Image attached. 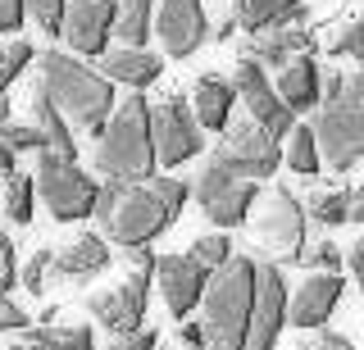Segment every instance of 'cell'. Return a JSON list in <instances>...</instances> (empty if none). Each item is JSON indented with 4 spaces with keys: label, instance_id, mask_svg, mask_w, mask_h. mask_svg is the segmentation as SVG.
Here are the masks:
<instances>
[{
    "label": "cell",
    "instance_id": "obj_12",
    "mask_svg": "<svg viewBox=\"0 0 364 350\" xmlns=\"http://www.w3.org/2000/svg\"><path fill=\"white\" fill-rule=\"evenodd\" d=\"M232 82H237V92H242V105L250 109V119L259 123L264 132H273V137H287L291 128V109H287V100L278 96V82H269L264 69H259L255 60H237V73H232Z\"/></svg>",
    "mask_w": 364,
    "mask_h": 350
},
{
    "label": "cell",
    "instance_id": "obj_20",
    "mask_svg": "<svg viewBox=\"0 0 364 350\" xmlns=\"http://www.w3.org/2000/svg\"><path fill=\"white\" fill-rule=\"evenodd\" d=\"M278 96L287 100L291 114H305V109L323 105V69L314 64V55H296L278 73Z\"/></svg>",
    "mask_w": 364,
    "mask_h": 350
},
{
    "label": "cell",
    "instance_id": "obj_2",
    "mask_svg": "<svg viewBox=\"0 0 364 350\" xmlns=\"http://www.w3.org/2000/svg\"><path fill=\"white\" fill-rule=\"evenodd\" d=\"M155 105H146L141 92L123 96L109 128L96 141V168L105 182H146L155 177Z\"/></svg>",
    "mask_w": 364,
    "mask_h": 350
},
{
    "label": "cell",
    "instance_id": "obj_21",
    "mask_svg": "<svg viewBox=\"0 0 364 350\" xmlns=\"http://www.w3.org/2000/svg\"><path fill=\"white\" fill-rule=\"evenodd\" d=\"M237 82L232 77H219V73H205L196 82V92H191V105H196V119L200 128L210 132H228L232 128V105H237Z\"/></svg>",
    "mask_w": 364,
    "mask_h": 350
},
{
    "label": "cell",
    "instance_id": "obj_19",
    "mask_svg": "<svg viewBox=\"0 0 364 350\" xmlns=\"http://www.w3.org/2000/svg\"><path fill=\"white\" fill-rule=\"evenodd\" d=\"M100 268H109V241L100 232H87V236H77V241H68V246L55 251L50 273L60 282H87V278H96Z\"/></svg>",
    "mask_w": 364,
    "mask_h": 350
},
{
    "label": "cell",
    "instance_id": "obj_28",
    "mask_svg": "<svg viewBox=\"0 0 364 350\" xmlns=\"http://www.w3.org/2000/svg\"><path fill=\"white\" fill-rule=\"evenodd\" d=\"M287 164L296 168V173H305V177H314V173H318V164H323V151H318L314 128H296V132H291Z\"/></svg>",
    "mask_w": 364,
    "mask_h": 350
},
{
    "label": "cell",
    "instance_id": "obj_27",
    "mask_svg": "<svg viewBox=\"0 0 364 350\" xmlns=\"http://www.w3.org/2000/svg\"><path fill=\"white\" fill-rule=\"evenodd\" d=\"M5 214L18 223H32V214H37V173H14L5 187Z\"/></svg>",
    "mask_w": 364,
    "mask_h": 350
},
{
    "label": "cell",
    "instance_id": "obj_22",
    "mask_svg": "<svg viewBox=\"0 0 364 350\" xmlns=\"http://www.w3.org/2000/svg\"><path fill=\"white\" fill-rule=\"evenodd\" d=\"M100 73H105L109 82L132 87V92H146V87H151L155 77L164 73V60H159V55H151V50L119 46V50H109L105 60H100Z\"/></svg>",
    "mask_w": 364,
    "mask_h": 350
},
{
    "label": "cell",
    "instance_id": "obj_16",
    "mask_svg": "<svg viewBox=\"0 0 364 350\" xmlns=\"http://www.w3.org/2000/svg\"><path fill=\"white\" fill-rule=\"evenodd\" d=\"M114 23H119V0H73L64 18V41L77 55H105Z\"/></svg>",
    "mask_w": 364,
    "mask_h": 350
},
{
    "label": "cell",
    "instance_id": "obj_44",
    "mask_svg": "<svg viewBox=\"0 0 364 350\" xmlns=\"http://www.w3.org/2000/svg\"><path fill=\"white\" fill-rule=\"evenodd\" d=\"M28 323H32V319H28V314H23L18 305L5 296V305H0V327H5V332H23Z\"/></svg>",
    "mask_w": 364,
    "mask_h": 350
},
{
    "label": "cell",
    "instance_id": "obj_17",
    "mask_svg": "<svg viewBox=\"0 0 364 350\" xmlns=\"http://www.w3.org/2000/svg\"><path fill=\"white\" fill-rule=\"evenodd\" d=\"M305 23H310V14H305V5H301L287 23H278V28L259 32V37H250L246 50H242V60H255L259 69H278L282 73L296 55H305V46H310V32H305Z\"/></svg>",
    "mask_w": 364,
    "mask_h": 350
},
{
    "label": "cell",
    "instance_id": "obj_30",
    "mask_svg": "<svg viewBox=\"0 0 364 350\" xmlns=\"http://www.w3.org/2000/svg\"><path fill=\"white\" fill-rule=\"evenodd\" d=\"M191 255L200 259L205 268H210V273H219V268H228L232 264V241H228L223 232H210V236H196V246H191Z\"/></svg>",
    "mask_w": 364,
    "mask_h": 350
},
{
    "label": "cell",
    "instance_id": "obj_46",
    "mask_svg": "<svg viewBox=\"0 0 364 350\" xmlns=\"http://www.w3.org/2000/svg\"><path fill=\"white\" fill-rule=\"evenodd\" d=\"M350 223H360V228H364V177L355 182V196H350Z\"/></svg>",
    "mask_w": 364,
    "mask_h": 350
},
{
    "label": "cell",
    "instance_id": "obj_3",
    "mask_svg": "<svg viewBox=\"0 0 364 350\" xmlns=\"http://www.w3.org/2000/svg\"><path fill=\"white\" fill-rule=\"evenodd\" d=\"M255 287H259V264L250 255H237L228 268L210 278L205 291V332L210 350H246L250 346V314H255Z\"/></svg>",
    "mask_w": 364,
    "mask_h": 350
},
{
    "label": "cell",
    "instance_id": "obj_40",
    "mask_svg": "<svg viewBox=\"0 0 364 350\" xmlns=\"http://www.w3.org/2000/svg\"><path fill=\"white\" fill-rule=\"evenodd\" d=\"M28 14H32L28 0H0V28H5V32H18Z\"/></svg>",
    "mask_w": 364,
    "mask_h": 350
},
{
    "label": "cell",
    "instance_id": "obj_5",
    "mask_svg": "<svg viewBox=\"0 0 364 350\" xmlns=\"http://www.w3.org/2000/svg\"><path fill=\"white\" fill-rule=\"evenodd\" d=\"M37 191L46 200V209L60 223H77V219H96V200H100V182L87 177L77 160H64L55 151L37 155Z\"/></svg>",
    "mask_w": 364,
    "mask_h": 350
},
{
    "label": "cell",
    "instance_id": "obj_29",
    "mask_svg": "<svg viewBox=\"0 0 364 350\" xmlns=\"http://www.w3.org/2000/svg\"><path fill=\"white\" fill-rule=\"evenodd\" d=\"M350 196L355 191H318L310 196V219H318L323 228H337V223H350Z\"/></svg>",
    "mask_w": 364,
    "mask_h": 350
},
{
    "label": "cell",
    "instance_id": "obj_6",
    "mask_svg": "<svg viewBox=\"0 0 364 350\" xmlns=\"http://www.w3.org/2000/svg\"><path fill=\"white\" fill-rule=\"evenodd\" d=\"M196 200L205 209V219L219 223V228H242V223L250 219V209H255L259 200V187L250 182V177L232 173V168H223L219 160L205 164V173L196 177Z\"/></svg>",
    "mask_w": 364,
    "mask_h": 350
},
{
    "label": "cell",
    "instance_id": "obj_35",
    "mask_svg": "<svg viewBox=\"0 0 364 350\" xmlns=\"http://www.w3.org/2000/svg\"><path fill=\"white\" fill-rule=\"evenodd\" d=\"M328 50H333V55H350V60L364 69V18H360V23H350V28H341V37Z\"/></svg>",
    "mask_w": 364,
    "mask_h": 350
},
{
    "label": "cell",
    "instance_id": "obj_43",
    "mask_svg": "<svg viewBox=\"0 0 364 350\" xmlns=\"http://www.w3.org/2000/svg\"><path fill=\"white\" fill-rule=\"evenodd\" d=\"M178 341L187 346V350H210V332H205V323H187V319H182Z\"/></svg>",
    "mask_w": 364,
    "mask_h": 350
},
{
    "label": "cell",
    "instance_id": "obj_1",
    "mask_svg": "<svg viewBox=\"0 0 364 350\" xmlns=\"http://www.w3.org/2000/svg\"><path fill=\"white\" fill-rule=\"evenodd\" d=\"M37 82L50 92L60 114L68 119V128H77V132H100L114 119V109H119L114 82L105 73L87 69L82 60H73V50H41Z\"/></svg>",
    "mask_w": 364,
    "mask_h": 350
},
{
    "label": "cell",
    "instance_id": "obj_33",
    "mask_svg": "<svg viewBox=\"0 0 364 350\" xmlns=\"http://www.w3.org/2000/svg\"><path fill=\"white\" fill-rule=\"evenodd\" d=\"M28 64H32V46H28V41H9V46H5V64H0V87H9V82H18V73L23 69H28Z\"/></svg>",
    "mask_w": 364,
    "mask_h": 350
},
{
    "label": "cell",
    "instance_id": "obj_47",
    "mask_svg": "<svg viewBox=\"0 0 364 350\" xmlns=\"http://www.w3.org/2000/svg\"><path fill=\"white\" fill-rule=\"evenodd\" d=\"M0 164H5V173H9V177H14V173H18V151L0 146Z\"/></svg>",
    "mask_w": 364,
    "mask_h": 350
},
{
    "label": "cell",
    "instance_id": "obj_48",
    "mask_svg": "<svg viewBox=\"0 0 364 350\" xmlns=\"http://www.w3.org/2000/svg\"><path fill=\"white\" fill-rule=\"evenodd\" d=\"M9 350H46V346L37 341V337H28V341H14V346H9Z\"/></svg>",
    "mask_w": 364,
    "mask_h": 350
},
{
    "label": "cell",
    "instance_id": "obj_7",
    "mask_svg": "<svg viewBox=\"0 0 364 350\" xmlns=\"http://www.w3.org/2000/svg\"><path fill=\"white\" fill-rule=\"evenodd\" d=\"M214 160L223 168H232V173L250 177V182H259V177H273L282 164V146L273 132H264L255 119H237L232 128L223 132L219 151H214Z\"/></svg>",
    "mask_w": 364,
    "mask_h": 350
},
{
    "label": "cell",
    "instance_id": "obj_38",
    "mask_svg": "<svg viewBox=\"0 0 364 350\" xmlns=\"http://www.w3.org/2000/svg\"><path fill=\"white\" fill-rule=\"evenodd\" d=\"M337 105H355V109H364V69L341 73V96H337Z\"/></svg>",
    "mask_w": 364,
    "mask_h": 350
},
{
    "label": "cell",
    "instance_id": "obj_9",
    "mask_svg": "<svg viewBox=\"0 0 364 350\" xmlns=\"http://www.w3.org/2000/svg\"><path fill=\"white\" fill-rule=\"evenodd\" d=\"M255 241L264 246L273 259H301V241H305V209L291 191H269L259 200L255 214Z\"/></svg>",
    "mask_w": 364,
    "mask_h": 350
},
{
    "label": "cell",
    "instance_id": "obj_18",
    "mask_svg": "<svg viewBox=\"0 0 364 350\" xmlns=\"http://www.w3.org/2000/svg\"><path fill=\"white\" fill-rule=\"evenodd\" d=\"M341 282L337 273H310L296 287V296H291V327H323L328 323V314L337 310V300H341Z\"/></svg>",
    "mask_w": 364,
    "mask_h": 350
},
{
    "label": "cell",
    "instance_id": "obj_36",
    "mask_svg": "<svg viewBox=\"0 0 364 350\" xmlns=\"http://www.w3.org/2000/svg\"><path fill=\"white\" fill-rule=\"evenodd\" d=\"M151 187H155V196L164 200L173 214H182V205H187V196H191V187L182 182V177H151Z\"/></svg>",
    "mask_w": 364,
    "mask_h": 350
},
{
    "label": "cell",
    "instance_id": "obj_15",
    "mask_svg": "<svg viewBox=\"0 0 364 350\" xmlns=\"http://www.w3.org/2000/svg\"><path fill=\"white\" fill-rule=\"evenodd\" d=\"M155 32L168 55L187 60L210 41V18H205V0H164L155 18Z\"/></svg>",
    "mask_w": 364,
    "mask_h": 350
},
{
    "label": "cell",
    "instance_id": "obj_39",
    "mask_svg": "<svg viewBox=\"0 0 364 350\" xmlns=\"http://www.w3.org/2000/svg\"><path fill=\"white\" fill-rule=\"evenodd\" d=\"M159 346V332L155 327H141V332H128V337H114L109 350H155Z\"/></svg>",
    "mask_w": 364,
    "mask_h": 350
},
{
    "label": "cell",
    "instance_id": "obj_11",
    "mask_svg": "<svg viewBox=\"0 0 364 350\" xmlns=\"http://www.w3.org/2000/svg\"><path fill=\"white\" fill-rule=\"evenodd\" d=\"M210 278L214 273L191 251L187 255H159V264H155V287L164 291V305L173 310V319H187L196 305H205Z\"/></svg>",
    "mask_w": 364,
    "mask_h": 350
},
{
    "label": "cell",
    "instance_id": "obj_25",
    "mask_svg": "<svg viewBox=\"0 0 364 350\" xmlns=\"http://www.w3.org/2000/svg\"><path fill=\"white\" fill-rule=\"evenodd\" d=\"M155 0H119V23H114V37L123 41V46L141 50L146 46V32L155 23Z\"/></svg>",
    "mask_w": 364,
    "mask_h": 350
},
{
    "label": "cell",
    "instance_id": "obj_31",
    "mask_svg": "<svg viewBox=\"0 0 364 350\" xmlns=\"http://www.w3.org/2000/svg\"><path fill=\"white\" fill-rule=\"evenodd\" d=\"M0 146H9V151H50V141H46V132L32 123V128H23V123L5 119V128H0Z\"/></svg>",
    "mask_w": 364,
    "mask_h": 350
},
{
    "label": "cell",
    "instance_id": "obj_45",
    "mask_svg": "<svg viewBox=\"0 0 364 350\" xmlns=\"http://www.w3.org/2000/svg\"><path fill=\"white\" fill-rule=\"evenodd\" d=\"M346 259H350V273H355V282H360V291H364V232H360V241L346 251Z\"/></svg>",
    "mask_w": 364,
    "mask_h": 350
},
{
    "label": "cell",
    "instance_id": "obj_10",
    "mask_svg": "<svg viewBox=\"0 0 364 350\" xmlns=\"http://www.w3.org/2000/svg\"><path fill=\"white\" fill-rule=\"evenodd\" d=\"M314 137H318V151H323L328 168H350L355 160H364V109L355 105H328L318 109V119L310 123Z\"/></svg>",
    "mask_w": 364,
    "mask_h": 350
},
{
    "label": "cell",
    "instance_id": "obj_42",
    "mask_svg": "<svg viewBox=\"0 0 364 350\" xmlns=\"http://www.w3.org/2000/svg\"><path fill=\"white\" fill-rule=\"evenodd\" d=\"M296 350H355V346H350V337L328 332V327H323L318 337H310V341H305V346H296Z\"/></svg>",
    "mask_w": 364,
    "mask_h": 350
},
{
    "label": "cell",
    "instance_id": "obj_4",
    "mask_svg": "<svg viewBox=\"0 0 364 350\" xmlns=\"http://www.w3.org/2000/svg\"><path fill=\"white\" fill-rule=\"evenodd\" d=\"M178 214L155 196L151 182H105L96 200V223L100 236L123 251H136V246H151L159 232H168Z\"/></svg>",
    "mask_w": 364,
    "mask_h": 350
},
{
    "label": "cell",
    "instance_id": "obj_8",
    "mask_svg": "<svg viewBox=\"0 0 364 350\" xmlns=\"http://www.w3.org/2000/svg\"><path fill=\"white\" fill-rule=\"evenodd\" d=\"M200 119H196V105L182 96H164L155 100V155H159V168H178L187 160L200 155Z\"/></svg>",
    "mask_w": 364,
    "mask_h": 350
},
{
    "label": "cell",
    "instance_id": "obj_32",
    "mask_svg": "<svg viewBox=\"0 0 364 350\" xmlns=\"http://www.w3.org/2000/svg\"><path fill=\"white\" fill-rule=\"evenodd\" d=\"M32 18H37L41 32H50V37H64V18H68V0H28Z\"/></svg>",
    "mask_w": 364,
    "mask_h": 350
},
{
    "label": "cell",
    "instance_id": "obj_41",
    "mask_svg": "<svg viewBox=\"0 0 364 350\" xmlns=\"http://www.w3.org/2000/svg\"><path fill=\"white\" fill-rule=\"evenodd\" d=\"M0 264H5V296L18 287V251L9 236H0Z\"/></svg>",
    "mask_w": 364,
    "mask_h": 350
},
{
    "label": "cell",
    "instance_id": "obj_26",
    "mask_svg": "<svg viewBox=\"0 0 364 350\" xmlns=\"http://www.w3.org/2000/svg\"><path fill=\"white\" fill-rule=\"evenodd\" d=\"M32 337L46 350H96V337H91L87 323H41Z\"/></svg>",
    "mask_w": 364,
    "mask_h": 350
},
{
    "label": "cell",
    "instance_id": "obj_23",
    "mask_svg": "<svg viewBox=\"0 0 364 350\" xmlns=\"http://www.w3.org/2000/svg\"><path fill=\"white\" fill-rule=\"evenodd\" d=\"M32 119H37V128L46 132V141H50L55 155H64V160H77V146H73V128H68V119L60 114V105L50 100V92L37 82L32 87Z\"/></svg>",
    "mask_w": 364,
    "mask_h": 350
},
{
    "label": "cell",
    "instance_id": "obj_14",
    "mask_svg": "<svg viewBox=\"0 0 364 350\" xmlns=\"http://www.w3.org/2000/svg\"><path fill=\"white\" fill-rule=\"evenodd\" d=\"M291 319L287 305V282L278 264H259V287H255V314H250V346L246 350H273L278 332Z\"/></svg>",
    "mask_w": 364,
    "mask_h": 350
},
{
    "label": "cell",
    "instance_id": "obj_37",
    "mask_svg": "<svg viewBox=\"0 0 364 350\" xmlns=\"http://www.w3.org/2000/svg\"><path fill=\"white\" fill-rule=\"evenodd\" d=\"M50 268H55V251H37L28 259V268H23V287L37 296V291L46 287V273H50Z\"/></svg>",
    "mask_w": 364,
    "mask_h": 350
},
{
    "label": "cell",
    "instance_id": "obj_13",
    "mask_svg": "<svg viewBox=\"0 0 364 350\" xmlns=\"http://www.w3.org/2000/svg\"><path fill=\"white\" fill-rule=\"evenodd\" d=\"M146 296H151V273H132L109 291H96L87 305L96 314V323H105L114 337H128V332H141V319H146Z\"/></svg>",
    "mask_w": 364,
    "mask_h": 350
},
{
    "label": "cell",
    "instance_id": "obj_24",
    "mask_svg": "<svg viewBox=\"0 0 364 350\" xmlns=\"http://www.w3.org/2000/svg\"><path fill=\"white\" fill-rule=\"evenodd\" d=\"M301 9V0H237V23H242L250 37L287 23V18Z\"/></svg>",
    "mask_w": 364,
    "mask_h": 350
},
{
    "label": "cell",
    "instance_id": "obj_34",
    "mask_svg": "<svg viewBox=\"0 0 364 350\" xmlns=\"http://www.w3.org/2000/svg\"><path fill=\"white\" fill-rule=\"evenodd\" d=\"M296 264H310V268H318V273H337L341 246H337V241H314L310 251H301V259H296Z\"/></svg>",
    "mask_w": 364,
    "mask_h": 350
}]
</instances>
